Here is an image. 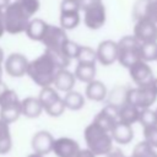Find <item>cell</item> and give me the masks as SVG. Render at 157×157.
I'll list each match as a JSON object with an SVG mask.
<instances>
[{
  "mask_svg": "<svg viewBox=\"0 0 157 157\" xmlns=\"http://www.w3.org/2000/svg\"><path fill=\"white\" fill-rule=\"evenodd\" d=\"M39 103L42 104V108L43 110H45L47 108H49L52 104H54L56 101H59L61 97L58 94L56 90L53 88L52 86H48V87H43L39 92V96L37 97Z\"/></svg>",
  "mask_w": 157,
  "mask_h": 157,
  "instance_id": "obj_24",
  "label": "cell"
},
{
  "mask_svg": "<svg viewBox=\"0 0 157 157\" xmlns=\"http://www.w3.org/2000/svg\"><path fill=\"white\" fill-rule=\"evenodd\" d=\"M157 99V93L155 92L152 85L145 87L129 88L126 91L125 103H129L137 109H147L150 108Z\"/></svg>",
  "mask_w": 157,
  "mask_h": 157,
  "instance_id": "obj_7",
  "label": "cell"
},
{
  "mask_svg": "<svg viewBox=\"0 0 157 157\" xmlns=\"http://www.w3.org/2000/svg\"><path fill=\"white\" fill-rule=\"evenodd\" d=\"M137 121L144 126V129L145 128L155 126V125H157V114L151 108L141 109L140 114H139V120Z\"/></svg>",
  "mask_w": 157,
  "mask_h": 157,
  "instance_id": "obj_29",
  "label": "cell"
},
{
  "mask_svg": "<svg viewBox=\"0 0 157 157\" xmlns=\"http://www.w3.org/2000/svg\"><path fill=\"white\" fill-rule=\"evenodd\" d=\"M81 9H83V22L90 29H99L105 23V7L101 0H81Z\"/></svg>",
  "mask_w": 157,
  "mask_h": 157,
  "instance_id": "obj_5",
  "label": "cell"
},
{
  "mask_svg": "<svg viewBox=\"0 0 157 157\" xmlns=\"http://www.w3.org/2000/svg\"><path fill=\"white\" fill-rule=\"evenodd\" d=\"M9 90V87L6 86V83H4L2 81H0V101H1V98H2V96L5 94V92Z\"/></svg>",
  "mask_w": 157,
  "mask_h": 157,
  "instance_id": "obj_38",
  "label": "cell"
},
{
  "mask_svg": "<svg viewBox=\"0 0 157 157\" xmlns=\"http://www.w3.org/2000/svg\"><path fill=\"white\" fill-rule=\"evenodd\" d=\"M81 0H61L60 12H80Z\"/></svg>",
  "mask_w": 157,
  "mask_h": 157,
  "instance_id": "obj_34",
  "label": "cell"
},
{
  "mask_svg": "<svg viewBox=\"0 0 157 157\" xmlns=\"http://www.w3.org/2000/svg\"><path fill=\"white\" fill-rule=\"evenodd\" d=\"M118 45V61L124 67H131L140 61V45L141 43L134 36H124L117 43Z\"/></svg>",
  "mask_w": 157,
  "mask_h": 157,
  "instance_id": "obj_4",
  "label": "cell"
},
{
  "mask_svg": "<svg viewBox=\"0 0 157 157\" xmlns=\"http://www.w3.org/2000/svg\"><path fill=\"white\" fill-rule=\"evenodd\" d=\"M86 97L91 101L102 102L107 97V87L99 80H93L86 86Z\"/></svg>",
  "mask_w": 157,
  "mask_h": 157,
  "instance_id": "obj_20",
  "label": "cell"
},
{
  "mask_svg": "<svg viewBox=\"0 0 157 157\" xmlns=\"http://www.w3.org/2000/svg\"><path fill=\"white\" fill-rule=\"evenodd\" d=\"M152 87H153L155 92L157 93V77H155V80H153V82H152Z\"/></svg>",
  "mask_w": 157,
  "mask_h": 157,
  "instance_id": "obj_41",
  "label": "cell"
},
{
  "mask_svg": "<svg viewBox=\"0 0 157 157\" xmlns=\"http://www.w3.org/2000/svg\"><path fill=\"white\" fill-rule=\"evenodd\" d=\"M110 136L113 139V141L120 144V145H128L132 139H134V131H132V126L120 123L118 121L114 128L110 131Z\"/></svg>",
  "mask_w": 157,
  "mask_h": 157,
  "instance_id": "obj_18",
  "label": "cell"
},
{
  "mask_svg": "<svg viewBox=\"0 0 157 157\" xmlns=\"http://www.w3.org/2000/svg\"><path fill=\"white\" fill-rule=\"evenodd\" d=\"M12 148V139L10 128L6 123L0 120V155H7Z\"/></svg>",
  "mask_w": 157,
  "mask_h": 157,
  "instance_id": "obj_26",
  "label": "cell"
},
{
  "mask_svg": "<svg viewBox=\"0 0 157 157\" xmlns=\"http://www.w3.org/2000/svg\"><path fill=\"white\" fill-rule=\"evenodd\" d=\"M80 150V145L76 140L70 137H59L54 140L52 152L55 153L58 157H75Z\"/></svg>",
  "mask_w": 157,
  "mask_h": 157,
  "instance_id": "obj_16",
  "label": "cell"
},
{
  "mask_svg": "<svg viewBox=\"0 0 157 157\" xmlns=\"http://www.w3.org/2000/svg\"><path fill=\"white\" fill-rule=\"evenodd\" d=\"M139 114H140V109H137L136 107L129 103H124L118 108V121L128 125H132L139 120Z\"/></svg>",
  "mask_w": 157,
  "mask_h": 157,
  "instance_id": "obj_21",
  "label": "cell"
},
{
  "mask_svg": "<svg viewBox=\"0 0 157 157\" xmlns=\"http://www.w3.org/2000/svg\"><path fill=\"white\" fill-rule=\"evenodd\" d=\"M5 32L10 34H18L26 31L28 22L32 20V16L25 10L20 0L10 2V5L2 11Z\"/></svg>",
  "mask_w": 157,
  "mask_h": 157,
  "instance_id": "obj_2",
  "label": "cell"
},
{
  "mask_svg": "<svg viewBox=\"0 0 157 157\" xmlns=\"http://www.w3.org/2000/svg\"><path fill=\"white\" fill-rule=\"evenodd\" d=\"M75 157H96V156L88 148H80Z\"/></svg>",
  "mask_w": 157,
  "mask_h": 157,
  "instance_id": "obj_36",
  "label": "cell"
},
{
  "mask_svg": "<svg viewBox=\"0 0 157 157\" xmlns=\"http://www.w3.org/2000/svg\"><path fill=\"white\" fill-rule=\"evenodd\" d=\"M21 115V101L15 91L7 90L0 101V120L10 125Z\"/></svg>",
  "mask_w": 157,
  "mask_h": 157,
  "instance_id": "obj_6",
  "label": "cell"
},
{
  "mask_svg": "<svg viewBox=\"0 0 157 157\" xmlns=\"http://www.w3.org/2000/svg\"><path fill=\"white\" fill-rule=\"evenodd\" d=\"M63 101H64L65 108L70 110H80L85 105V97L82 96V93L74 90L67 92L63 98Z\"/></svg>",
  "mask_w": 157,
  "mask_h": 157,
  "instance_id": "obj_25",
  "label": "cell"
},
{
  "mask_svg": "<svg viewBox=\"0 0 157 157\" xmlns=\"http://www.w3.org/2000/svg\"><path fill=\"white\" fill-rule=\"evenodd\" d=\"M2 63H4V52H2V49L0 48V66H1Z\"/></svg>",
  "mask_w": 157,
  "mask_h": 157,
  "instance_id": "obj_42",
  "label": "cell"
},
{
  "mask_svg": "<svg viewBox=\"0 0 157 157\" xmlns=\"http://www.w3.org/2000/svg\"><path fill=\"white\" fill-rule=\"evenodd\" d=\"M107 157H128V156H125L121 150H119V148H113V150L107 155Z\"/></svg>",
  "mask_w": 157,
  "mask_h": 157,
  "instance_id": "obj_37",
  "label": "cell"
},
{
  "mask_svg": "<svg viewBox=\"0 0 157 157\" xmlns=\"http://www.w3.org/2000/svg\"><path fill=\"white\" fill-rule=\"evenodd\" d=\"M27 58L21 53H11L5 59V71L11 77H22L27 74L28 67Z\"/></svg>",
  "mask_w": 157,
  "mask_h": 157,
  "instance_id": "obj_11",
  "label": "cell"
},
{
  "mask_svg": "<svg viewBox=\"0 0 157 157\" xmlns=\"http://www.w3.org/2000/svg\"><path fill=\"white\" fill-rule=\"evenodd\" d=\"M65 109H66V108H65L64 101H63V98H60V99L56 101L54 104H52L49 108H47L45 112H47V114L50 115V117H60V115L64 113Z\"/></svg>",
  "mask_w": 157,
  "mask_h": 157,
  "instance_id": "obj_35",
  "label": "cell"
},
{
  "mask_svg": "<svg viewBox=\"0 0 157 157\" xmlns=\"http://www.w3.org/2000/svg\"><path fill=\"white\" fill-rule=\"evenodd\" d=\"M96 55H97V60L104 65H112L114 61L118 60V45L115 42L107 39L103 40L98 44L97 49H96Z\"/></svg>",
  "mask_w": 157,
  "mask_h": 157,
  "instance_id": "obj_13",
  "label": "cell"
},
{
  "mask_svg": "<svg viewBox=\"0 0 157 157\" xmlns=\"http://www.w3.org/2000/svg\"><path fill=\"white\" fill-rule=\"evenodd\" d=\"M67 39L69 38H67L66 32L60 26L48 25L40 42L44 44L45 49L53 50V52H60L61 47Z\"/></svg>",
  "mask_w": 157,
  "mask_h": 157,
  "instance_id": "obj_8",
  "label": "cell"
},
{
  "mask_svg": "<svg viewBox=\"0 0 157 157\" xmlns=\"http://www.w3.org/2000/svg\"><path fill=\"white\" fill-rule=\"evenodd\" d=\"M83 137L87 148L93 152L94 156H107L113 150V139L110 134L101 129L94 123H91L86 126L83 131Z\"/></svg>",
  "mask_w": 157,
  "mask_h": 157,
  "instance_id": "obj_3",
  "label": "cell"
},
{
  "mask_svg": "<svg viewBox=\"0 0 157 157\" xmlns=\"http://www.w3.org/2000/svg\"><path fill=\"white\" fill-rule=\"evenodd\" d=\"M1 77H2V69H1V66H0V81H1Z\"/></svg>",
  "mask_w": 157,
  "mask_h": 157,
  "instance_id": "obj_44",
  "label": "cell"
},
{
  "mask_svg": "<svg viewBox=\"0 0 157 157\" xmlns=\"http://www.w3.org/2000/svg\"><path fill=\"white\" fill-rule=\"evenodd\" d=\"M43 112L42 104L39 103L37 97H26L21 101V115H25L26 118L34 119L38 118Z\"/></svg>",
  "mask_w": 157,
  "mask_h": 157,
  "instance_id": "obj_19",
  "label": "cell"
},
{
  "mask_svg": "<svg viewBox=\"0 0 157 157\" xmlns=\"http://www.w3.org/2000/svg\"><path fill=\"white\" fill-rule=\"evenodd\" d=\"M76 59H77V63H82V64H96V61H97L96 50L92 49L91 47L81 45L80 52H78Z\"/></svg>",
  "mask_w": 157,
  "mask_h": 157,
  "instance_id": "obj_31",
  "label": "cell"
},
{
  "mask_svg": "<svg viewBox=\"0 0 157 157\" xmlns=\"http://www.w3.org/2000/svg\"><path fill=\"white\" fill-rule=\"evenodd\" d=\"M60 27L65 29H74L80 23V12H60Z\"/></svg>",
  "mask_w": 157,
  "mask_h": 157,
  "instance_id": "obj_27",
  "label": "cell"
},
{
  "mask_svg": "<svg viewBox=\"0 0 157 157\" xmlns=\"http://www.w3.org/2000/svg\"><path fill=\"white\" fill-rule=\"evenodd\" d=\"M135 20H150L157 23V0H139L132 9Z\"/></svg>",
  "mask_w": 157,
  "mask_h": 157,
  "instance_id": "obj_15",
  "label": "cell"
},
{
  "mask_svg": "<svg viewBox=\"0 0 157 157\" xmlns=\"http://www.w3.org/2000/svg\"><path fill=\"white\" fill-rule=\"evenodd\" d=\"M75 83H76V78L71 71H69L67 69H59L56 71L53 85L58 91H63L67 93L74 90Z\"/></svg>",
  "mask_w": 157,
  "mask_h": 157,
  "instance_id": "obj_17",
  "label": "cell"
},
{
  "mask_svg": "<svg viewBox=\"0 0 157 157\" xmlns=\"http://www.w3.org/2000/svg\"><path fill=\"white\" fill-rule=\"evenodd\" d=\"M140 59H141V61H145V63L157 60V42L141 43V45H140Z\"/></svg>",
  "mask_w": 157,
  "mask_h": 157,
  "instance_id": "obj_28",
  "label": "cell"
},
{
  "mask_svg": "<svg viewBox=\"0 0 157 157\" xmlns=\"http://www.w3.org/2000/svg\"><path fill=\"white\" fill-rule=\"evenodd\" d=\"M47 26H48V23L44 22L42 18H32L28 22L25 32L29 39L40 42V39H42V37L47 29Z\"/></svg>",
  "mask_w": 157,
  "mask_h": 157,
  "instance_id": "obj_22",
  "label": "cell"
},
{
  "mask_svg": "<svg viewBox=\"0 0 157 157\" xmlns=\"http://www.w3.org/2000/svg\"><path fill=\"white\" fill-rule=\"evenodd\" d=\"M58 70L59 69L55 65L52 55L47 50H44L43 54H40L39 56L28 63L27 75L36 85L43 88L53 85Z\"/></svg>",
  "mask_w": 157,
  "mask_h": 157,
  "instance_id": "obj_1",
  "label": "cell"
},
{
  "mask_svg": "<svg viewBox=\"0 0 157 157\" xmlns=\"http://www.w3.org/2000/svg\"><path fill=\"white\" fill-rule=\"evenodd\" d=\"M27 157H44V156H40V155H38V153H31V155H28Z\"/></svg>",
  "mask_w": 157,
  "mask_h": 157,
  "instance_id": "obj_43",
  "label": "cell"
},
{
  "mask_svg": "<svg viewBox=\"0 0 157 157\" xmlns=\"http://www.w3.org/2000/svg\"><path fill=\"white\" fill-rule=\"evenodd\" d=\"M155 112H156V114H157V109H156V110H155Z\"/></svg>",
  "mask_w": 157,
  "mask_h": 157,
  "instance_id": "obj_45",
  "label": "cell"
},
{
  "mask_svg": "<svg viewBox=\"0 0 157 157\" xmlns=\"http://www.w3.org/2000/svg\"><path fill=\"white\" fill-rule=\"evenodd\" d=\"M129 74L137 87L150 86V85H152V82L155 80L153 71L150 67V65L141 60L137 61L136 64H134L131 67H129Z\"/></svg>",
  "mask_w": 157,
  "mask_h": 157,
  "instance_id": "obj_9",
  "label": "cell"
},
{
  "mask_svg": "<svg viewBox=\"0 0 157 157\" xmlns=\"http://www.w3.org/2000/svg\"><path fill=\"white\" fill-rule=\"evenodd\" d=\"M75 78L80 80L81 82L90 83L94 80L96 76V64H82L77 63L75 69Z\"/></svg>",
  "mask_w": 157,
  "mask_h": 157,
  "instance_id": "obj_23",
  "label": "cell"
},
{
  "mask_svg": "<svg viewBox=\"0 0 157 157\" xmlns=\"http://www.w3.org/2000/svg\"><path fill=\"white\" fill-rule=\"evenodd\" d=\"M92 123H94L101 129L110 134L112 129L118 123V107L112 104L105 105L102 110H99V113L96 114Z\"/></svg>",
  "mask_w": 157,
  "mask_h": 157,
  "instance_id": "obj_12",
  "label": "cell"
},
{
  "mask_svg": "<svg viewBox=\"0 0 157 157\" xmlns=\"http://www.w3.org/2000/svg\"><path fill=\"white\" fill-rule=\"evenodd\" d=\"M5 33V26H4V18H2V11H0V38Z\"/></svg>",
  "mask_w": 157,
  "mask_h": 157,
  "instance_id": "obj_39",
  "label": "cell"
},
{
  "mask_svg": "<svg viewBox=\"0 0 157 157\" xmlns=\"http://www.w3.org/2000/svg\"><path fill=\"white\" fill-rule=\"evenodd\" d=\"M10 5V0H0V11H4Z\"/></svg>",
  "mask_w": 157,
  "mask_h": 157,
  "instance_id": "obj_40",
  "label": "cell"
},
{
  "mask_svg": "<svg viewBox=\"0 0 157 157\" xmlns=\"http://www.w3.org/2000/svg\"><path fill=\"white\" fill-rule=\"evenodd\" d=\"M130 157H157V152L147 142L140 141L135 145Z\"/></svg>",
  "mask_w": 157,
  "mask_h": 157,
  "instance_id": "obj_30",
  "label": "cell"
},
{
  "mask_svg": "<svg viewBox=\"0 0 157 157\" xmlns=\"http://www.w3.org/2000/svg\"><path fill=\"white\" fill-rule=\"evenodd\" d=\"M80 48H81L80 44H77L76 42H72V40L67 39V40L64 43V45L61 47V50H60V52H61L69 60H71V59H76V58H77V54H78V52H80Z\"/></svg>",
  "mask_w": 157,
  "mask_h": 157,
  "instance_id": "obj_32",
  "label": "cell"
},
{
  "mask_svg": "<svg viewBox=\"0 0 157 157\" xmlns=\"http://www.w3.org/2000/svg\"><path fill=\"white\" fill-rule=\"evenodd\" d=\"M144 141L147 142L152 148H157V125L144 129Z\"/></svg>",
  "mask_w": 157,
  "mask_h": 157,
  "instance_id": "obj_33",
  "label": "cell"
},
{
  "mask_svg": "<svg viewBox=\"0 0 157 157\" xmlns=\"http://www.w3.org/2000/svg\"><path fill=\"white\" fill-rule=\"evenodd\" d=\"M140 43H152L157 42V23L142 18L137 20L134 26L132 34Z\"/></svg>",
  "mask_w": 157,
  "mask_h": 157,
  "instance_id": "obj_10",
  "label": "cell"
},
{
  "mask_svg": "<svg viewBox=\"0 0 157 157\" xmlns=\"http://www.w3.org/2000/svg\"><path fill=\"white\" fill-rule=\"evenodd\" d=\"M54 137L53 135L47 131V130H40L37 131L31 140V146L34 153H38L40 156H45L49 152H52L53 144H54Z\"/></svg>",
  "mask_w": 157,
  "mask_h": 157,
  "instance_id": "obj_14",
  "label": "cell"
}]
</instances>
